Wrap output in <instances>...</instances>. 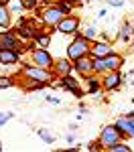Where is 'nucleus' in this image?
Wrapping results in <instances>:
<instances>
[{"instance_id": "1", "label": "nucleus", "mask_w": 134, "mask_h": 152, "mask_svg": "<svg viewBox=\"0 0 134 152\" xmlns=\"http://www.w3.org/2000/svg\"><path fill=\"white\" fill-rule=\"evenodd\" d=\"M85 49H87V43H85V39L77 37V39H75V43H73L71 47H69V57H71V59L83 57V55H85Z\"/></svg>"}, {"instance_id": "2", "label": "nucleus", "mask_w": 134, "mask_h": 152, "mask_svg": "<svg viewBox=\"0 0 134 152\" xmlns=\"http://www.w3.org/2000/svg\"><path fill=\"white\" fill-rule=\"evenodd\" d=\"M120 65V59L118 57H106V59H100L97 57L96 61H94V69H106V67H110V69H116Z\"/></svg>"}, {"instance_id": "3", "label": "nucleus", "mask_w": 134, "mask_h": 152, "mask_svg": "<svg viewBox=\"0 0 134 152\" xmlns=\"http://www.w3.org/2000/svg\"><path fill=\"white\" fill-rule=\"evenodd\" d=\"M118 140V128H106L104 130V134H102V144H114V142Z\"/></svg>"}, {"instance_id": "4", "label": "nucleus", "mask_w": 134, "mask_h": 152, "mask_svg": "<svg viewBox=\"0 0 134 152\" xmlns=\"http://www.w3.org/2000/svg\"><path fill=\"white\" fill-rule=\"evenodd\" d=\"M0 61L2 63H14V61H18V53L10 51V49H2L0 51Z\"/></svg>"}, {"instance_id": "5", "label": "nucleus", "mask_w": 134, "mask_h": 152, "mask_svg": "<svg viewBox=\"0 0 134 152\" xmlns=\"http://www.w3.org/2000/svg\"><path fill=\"white\" fill-rule=\"evenodd\" d=\"M77 28V18H65L59 23V31L61 33H69V31H75Z\"/></svg>"}, {"instance_id": "6", "label": "nucleus", "mask_w": 134, "mask_h": 152, "mask_svg": "<svg viewBox=\"0 0 134 152\" xmlns=\"http://www.w3.org/2000/svg\"><path fill=\"white\" fill-rule=\"evenodd\" d=\"M16 47V39L12 35H0V51L2 49H14Z\"/></svg>"}, {"instance_id": "7", "label": "nucleus", "mask_w": 134, "mask_h": 152, "mask_svg": "<svg viewBox=\"0 0 134 152\" xmlns=\"http://www.w3.org/2000/svg\"><path fill=\"white\" fill-rule=\"evenodd\" d=\"M35 63H39L41 67H47V65H51V57L45 51H35Z\"/></svg>"}, {"instance_id": "8", "label": "nucleus", "mask_w": 134, "mask_h": 152, "mask_svg": "<svg viewBox=\"0 0 134 152\" xmlns=\"http://www.w3.org/2000/svg\"><path fill=\"white\" fill-rule=\"evenodd\" d=\"M26 75L33 77V79H41V81L49 79V73L47 71H41V69H26Z\"/></svg>"}, {"instance_id": "9", "label": "nucleus", "mask_w": 134, "mask_h": 152, "mask_svg": "<svg viewBox=\"0 0 134 152\" xmlns=\"http://www.w3.org/2000/svg\"><path fill=\"white\" fill-rule=\"evenodd\" d=\"M59 18H61V10H57V8H49L45 12V20L47 23H59Z\"/></svg>"}, {"instance_id": "10", "label": "nucleus", "mask_w": 134, "mask_h": 152, "mask_svg": "<svg viewBox=\"0 0 134 152\" xmlns=\"http://www.w3.org/2000/svg\"><path fill=\"white\" fill-rule=\"evenodd\" d=\"M94 55L96 57H106V55H110V47L108 45H104V43H97V45H94Z\"/></svg>"}, {"instance_id": "11", "label": "nucleus", "mask_w": 134, "mask_h": 152, "mask_svg": "<svg viewBox=\"0 0 134 152\" xmlns=\"http://www.w3.org/2000/svg\"><path fill=\"white\" fill-rule=\"evenodd\" d=\"M75 61H77V65H75V67H77V71L85 73V71L92 69V63H89V61H87L85 57H79V59H75Z\"/></svg>"}, {"instance_id": "12", "label": "nucleus", "mask_w": 134, "mask_h": 152, "mask_svg": "<svg viewBox=\"0 0 134 152\" xmlns=\"http://www.w3.org/2000/svg\"><path fill=\"white\" fill-rule=\"evenodd\" d=\"M63 85H65L67 89H71L75 95L81 94V91H79V87H77V83H75V79H71V77H65V79H63Z\"/></svg>"}, {"instance_id": "13", "label": "nucleus", "mask_w": 134, "mask_h": 152, "mask_svg": "<svg viewBox=\"0 0 134 152\" xmlns=\"http://www.w3.org/2000/svg\"><path fill=\"white\" fill-rule=\"evenodd\" d=\"M118 128H126V130H128V134H132V136H134V118H132V120H120V122H118Z\"/></svg>"}, {"instance_id": "14", "label": "nucleus", "mask_w": 134, "mask_h": 152, "mask_svg": "<svg viewBox=\"0 0 134 152\" xmlns=\"http://www.w3.org/2000/svg\"><path fill=\"white\" fill-rule=\"evenodd\" d=\"M118 83H120V75L116 73V75H110V77H106L104 85H106V87H116Z\"/></svg>"}, {"instance_id": "15", "label": "nucleus", "mask_w": 134, "mask_h": 152, "mask_svg": "<svg viewBox=\"0 0 134 152\" xmlns=\"http://www.w3.org/2000/svg\"><path fill=\"white\" fill-rule=\"evenodd\" d=\"M0 24L4 26V24H8V12H6V8L0 4Z\"/></svg>"}, {"instance_id": "16", "label": "nucleus", "mask_w": 134, "mask_h": 152, "mask_svg": "<svg viewBox=\"0 0 134 152\" xmlns=\"http://www.w3.org/2000/svg\"><path fill=\"white\" fill-rule=\"evenodd\" d=\"M110 150H114V152H128L130 148L124 146V144H116V142H114V144H110Z\"/></svg>"}, {"instance_id": "17", "label": "nucleus", "mask_w": 134, "mask_h": 152, "mask_svg": "<svg viewBox=\"0 0 134 152\" xmlns=\"http://www.w3.org/2000/svg\"><path fill=\"white\" fill-rule=\"evenodd\" d=\"M57 69H59L61 73L69 71V63H67V61H59V63H57Z\"/></svg>"}, {"instance_id": "18", "label": "nucleus", "mask_w": 134, "mask_h": 152, "mask_svg": "<svg viewBox=\"0 0 134 152\" xmlns=\"http://www.w3.org/2000/svg\"><path fill=\"white\" fill-rule=\"evenodd\" d=\"M37 41H39L43 47H45V45L49 43V37H47V35H37Z\"/></svg>"}, {"instance_id": "19", "label": "nucleus", "mask_w": 134, "mask_h": 152, "mask_svg": "<svg viewBox=\"0 0 134 152\" xmlns=\"http://www.w3.org/2000/svg\"><path fill=\"white\" fill-rule=\"evenodd\" d=\"M39 134H41V136H43V138H45V140H47L49 144L53 142V136H49V134H47V132H45V130H39Z\"/></svg>"}, {"instance_id": "20", "label": "nucleus", "mask_w": 134, "mask_h": 152, "mask_svg": "<svg viewBox=\"0 0 134 152\" xmlns=\"http://www.w3.org/2000/svg\"><path fill=\"white\" fill-rule=\"evenodd\" d=\"M10 85V79H6V77H0V87H8Z\"/></svg>"}, {"instance_id": "21", "label": "nucleus", "mask_w": 134, "mask_h": 152, "mask_svg": "<svg viewBox=\"0 0 134 152\" xmlns=\"http://www.w3.org/2000/svg\"><path fill=\"white\" fill-rule=\"evenodd\" d=\"M24 6H26V8H31V6H35V0H24Z\"/></svg>"}, {"instance_id": "22", "label": "nucleus", "mask_w": 134, "mask_h": 152, "mask_svg": "<svg viewBox=\"0 0 134 152\" xmlns=\"http://www.w3.org/2000/svg\"><path fill=\"white\" fill-rule=\"evenodd\" d=\"M8 118H10V114H6V116H0V126H2V124H4Z\"/></svg>"}, {"instance_id": "23", "label": "nucleus", "mask_w": 134, "mask_h": 152, "mask_svg": "<svg viewBox=\"0 0 134 152\" xmlns=\"http://www.w3.org/2000/svg\"><path fill=\"white\" fill-rule=\"evenodd\" d=\"M110 4H114V6H120L122 0H110Z\"/></svg>"}, {"instance_id": "24", "label": "nucleus", "mask_w": 134, "mask_h": 152, "mask_svg": "<svg viewBox=\"0 0 134 152\" xmlns=\"http://www.w3.org/2000/svg\"><path fill=\"white\" fill-rule=\"evenodd\" d=\"M0 4H6V0H0Z\"/></svg>"}, {"instance_id": "25", "label": "nucleus", "mask_w": 134, "mask_h": 152, "mask_svg": "<svg viewBox=\"0 0 134 152\" xmlns=\"http://www.w3.org/2000/svg\"><path fill=\"white\" fill-rule=\"evenodd\" d=\"M0 148H2V146H0Z\"/></svg>"}]
</instances>
